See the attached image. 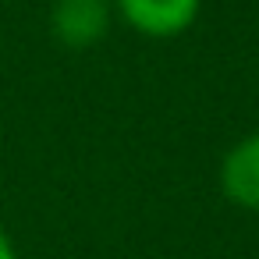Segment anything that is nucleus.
<instances>
[{"label": "nucleus", "mask_w": 259, "mask_h": 259, "mask_svg": "<svg viewBox=\"0 0 259 259\" xmlns=\"http://www.w3.org/2000/svg\"><path fill=\"white\" fill-rule=\"evenodd\" d=\"M114 25V0H54L50 36L64 50H89L107 39Z\"/></svg>", "instance_id": "f257e3e1"}, {"label": "nucleus", "mask_w": 259, "mask_h": 259, "mask_svg": "<svg viewBox=\"0 0 259 259\" xmlns=\"http://www.w3.org/2000/svg\"><path fill=\"white\" fill-rule=\"evenodd\" d=\"M114 11L146 39H178L199 22L202 0H114Z\"/></svg>", "instance_id": "f03ea898"}, {"label": "nucleus", "mask_w": 259, "mask_h": 259, "mask_svg": "<svg viewBox=\"0 0 259 259\" xmlns=\"http://www.w3.org/2000/svg\"><path fill=\"white\" fill-rule=\"evenodd\" d=\"M220 192L231 206L259 213V128L241 135L220 160Z\"/></svg>", "instance_id": "7ed1b4c3"}, {"label": "nucleus", "mask_w": 259, "mask_h": 259, "mask_svg": "<svg viewBox=\"0 0 259 259\" xmlns=\"http://www.w3.org/2000/svg\"><path fill=\"white\" fill-rule=\"evenodd\" d=\"M0 259H18V248H15V241L8 238L4 227H0Z\"/></svg>", "instance_id": "20e7f679"}]
</instances>
